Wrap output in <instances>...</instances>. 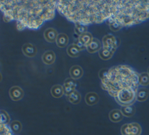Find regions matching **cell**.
<instances>
[{
  "mask_svg": "<svg viewBox=\"0 0 149 135\" xmlns=\"http://www.w3.org/2000/svg\"><path fill=\"white\" fill-rule=\"evenodd\" d=\"M69 42V37L65 33H60L58 34L56 40V43L59 48H65Z\"/></svg>",
  "mask_w": 149,
  "mask_h": 135,
  "instance_id": "obj_17",
  "label": "cell"
},
{
  "mask_svg": "<svg viewBox=\"0 0 149 135\" xmlns=\"http://www.w3.org/2000/svg\"><path fill=\"white\" fill-rule=\"evenodd\" d=\"M114 53L115 52H112V51H110L107 49L102 48L99 51L98 55L101 59H102L104 60H107L110 59L112 57Z\"/></svg>",
  "mask_w": 149,
  "mask_h": 135,
  "instance_id": "obj_23",
  "label": "cell"
},
{
  "mask_svg": "<svg viewBox=\"0 0 149 135\" xmlns=\"http://www.w3.org/2000/svg\"><path fill=\"white\" fill-rule=\"evenodd\" d=\"M51 95L55 98L61 97L64 93L63 86L61 85H54L51 89Z\"/></svg>",
  "mask_w": 149,
  "mask_h": 135,
  "instance_id": "obj_18",
  "label": "cell"
},
{
  "mask_svg": "<svg viewBox=\"0 0 149 135\" xmlns=\"http://www.w3.org/2000/svg\"><path fill=\"white\" fill-rule=\"evenodd\" d=\"M109 27V28L113 31H118L122 28L119 24L116 23H110L108 24Z\"/></svg>",
  "mask_w": 149,
  "mask_h": 135,
  "instance_id": "obj_28",
  "label": "cell"
},
{
  "mask_svg": "<svg viewBox=\"0 0 149 135\" xmlns=\"http://www.w3.org/2000/svg\"><path fill=\"white\" fill-rule=\"evenodd\" d=\"M101 81L102 89L113 98L124 92H137L140 85L139 74L127 65L110 68Z\"/></svg>",
  "mask_w": 149,
  "mask_h": 135,
  "instance_id": "obj_3",
  "label": "cell"
},
{
  "mask_svg": "<svg viewBox=\"0 0 149 135\" xmlns=\"http://www.w3.org/2000/svg\"><path fill=\"white\" fill-rule=\"evenodd\" d=\"M102 48L115 52L118 47L116 38L112 34L105 35L102 39Z\"/></svg>",
  "mask_w": 149,
  "mask_h": 135,
  "instance_id": "obj_5",
  "label": "cell"
},
{
  "mask_svg": "<svg viewBox=\"0 0 149 135\" xmlns=\"http://www.w3.org/2000/svg\"><path fill=\"white\" fill-rule=\"evenodd\" d=\"M22 50L23 53L29 57H34L37 53V48L30 43H24L22 47Z\"/></svg>",
  "mask_w": 149,
  "mask_h": 135,
  "instance_id": "obj_8",
  "label": "cell"
},
{
  "mask_svg": "<svg viewBox=\"0 0 149 135\" xmlns=\"http://www.w3.org/2000/svg\"><path fill=\"white\" fill-rule=\"evenodd\" d=\"M93 38V35L90 32H86L79 36L77 40L82 45L86 48V46L91 42Z\"/></svg>",
  "mask_w": 149,
  "mask_h": 135,
  "instance_id": "obj_13",
  "label": "cell"
},
{
  "mask_svg": "<svg viewBox=\"0 0 149 135\" xmlns=\"http://www.w3.org/2000/svg\"><path fill=\"white\" fill-rule=\"evenodd\" d=\"M55 0H1L0 8L5 22L15 20L19 31L38 29L45 21L54 19Z\"/></svg>",
  "mask_w": 149,
  "mask_h": 135,
  "instance_id": "obj_2",
  "label": "cell"
},
{
  "mask_svg": "<svg viewBox=\"0 0 149 135\" xmlns=\"http://www.w3.org/2000/svg\"><path fill=\"white\" fill-rule=\"evenodd\" d=\"M68 100L73 104H79L81 99V96L80 93L75 90L73 91L71 94H70L68 96Z\"/></svg>",
  "mask_w": 149,
  "mask_h": 135,
  "instance_id": "obj_19",
  "label": "cell"
},
{
  "mask_svg": "<svg viewBox=\"0 0 149 135\" xmlns=\"http://www.w3.org/2000/svg\"><path fill=\"white\" fill-rule=\"evenodd\" d=\"M63 89L64 93L66 96H68L73 91L75 90L76 87V82L75 79L73 78L66 79L63 83Z\"/></svg>",
  "mask_w": 149,
  "mask_h": 135,
  "instance_id": "obj_7",
  "label": "cell"
},
{
  "mask_svg": "<svg viewBox=\"0 0 149 135\" xmlns=\"http://www.w3.org/2000/svg\"><path fill=\"white\" fill-rule=\"evenodd\" d=\"M1 135H12V131L8 125L1 124Z\"/></svg>",
  "mask_w": 149,
  "mask_h": 135,
  "instance_id": "obj_27",
  "label": "cell"
},
{
  "mask_svg": "<svg viewBox=\"0 0 149 135\" xmlns=\"http://www.w3.org/2000/svg\"><path fill=\"white\" fill-rule=\"evenodd\" d=\"M9 94L12 100L17 101L23 97L24 91L20 87L18 86H14L11 87L9 89Z\"/></svg>",
  "mask_w": 149,
  "mask_h": 135,
  "instance_id": "obj_6",
  "label": "cell"
},
{
  "mask_svg": "<svg viewBox=\"0 0 149 135\" xmlns=\"http://www.w3.org/2000/svg\"><path fill=\"white\" fill-rule=\"evenodd\" d=\"M56 9L69 21L85 25L105 21L123 28L149 19V0H59Z\"/></svg>",
  "mask_w": 149,
  "mask_h": 135,
  "instance_id": "obj_1",
  "label": "cell"
},
{
  "mask_svg": "<svg viewBox=\"0 0 149 135\" xmlns=\"http://www.w3.org/2000/svg\"><path fill=\"white\" fill-rule=\"evenodd\" d=\"M58 34L57 31L53 28H48L44 32L45 39L50 43L56 42Z\"/></svg>",
  "mask_w": 149,
  "mask_h": 135,
  "instance_id": "obj_9",
  "label": "cell"
},
{
  "mask_svg": "<svg viewBox=\"0 0 149 135\" xmlns=\"http://www.w3.org/2000/svg\"><path fill=\"white\" fill-rule=\"evenodd\" d=\"M10 121V118L8 113L3 110H1V124L8 125Z\"/></svg>",
  "mask_w": 149,
  "mask_h": 135,
  "instance_id": "obj_26",
  "label": "cell"
},
{
  "mask_svg": "<svg viewBox=\"0 0 149 135\" xmlns=\"http://www.w3.org/2000/svg\"><path fill=\"white\" fill-rule=\"evenodd\" d=\"M81 50V49L75 43L70 45L66 50L68 54L72 57H78L80 55Z\"/></svg>",
  "mask_w": 149,
  "mask_h": 135,
  "instance_id": "obj_16",
  "label": "cell"
},
{
  "mask_svg": "<svg viewBox=\"0 0 149 135\" xmlns=\"http://www.w3.org/2000/svg\"><path fill=\"white\" fill-rule=\"evenodd\" d=\"M56 59L55 53L52 50H47L44 53L42 56V60L43 63L47 65L52 64Z\"/></svg>",
  "mask_w": 149,
  "mask_h": 135,
  "instance_id": "obj_11",
  "label": "cell"
},
{
  "mask_svg": "<svg viewBox=\"0 0 149 135\" xmlns=\"http://www.w3.org/2000/svg\"><path fill=\"white\" fill-rule=\"evenodd\" d=\"M9 127L12 132L15 134H18L22 129V125L21 122L17 120L12 121L10 123Z\"/></svg>",
  "mask_w": 149,
  "mask_h": 135,
  "instance_id": "obj_22",
  "label": "cell"
},
{
  "mask_svg": "<svg viewBox=\"0 0 149 135\" xmlns=\"http://www.w3.org/2000/svg\"><path fill=\"white\" fill-rule=\"evenodd\" d=\"M147 72H148V74H149V67H148V71H147Z\"/></svg>",
  "mask_w": 149,
  "mask_h": 135,
  "instance_id": "obj_29",
  "label": "cell"
},
{
  "mask_svg": "<svg viewBox=\"0 0 149 135\" xmlns=\"http://www.w3.org/2000/svg\"><path fill=\"white\" fill-rule=\"evenodd\" d=\"M122 135H140L141 127L136 122H132L124 124L120 129Z\"/></svg>",
  "mask_w": 149,
  "mask_h": 135,
  "instance_id": "obj_4",
  "label": "cell"
},
{
  "mask_svg": "<svg viewBox=\"0 0 149 135\" xmlns=\"http://www.w3.org/2000/svg\"><path fill=\"white\" fill-rule=\"evenodd\" d=\"M83 70L78 65L72 66L69 70V74L72 78L74 79H80L83 75Z\"/></svg>",
  "mask_w": 149,
  "mask_h": 135,
  "instance_id": "obj_12",
  "label": "cell"
},
{
  "mask_svg": "<svg viewBox=\"0 0 149 135\" xmlns=\"http://www.w3.org/2000/svg\"><path fill=\"white\" fill-rule=\"evenodd\" d=\"M102 48V44L101 42L97 39L94 38L91 42L86 46V49L87 52L90 53H95L97 52H99Z\"/></svg>",
  "mask_w": 149,
  "mask_h": 135,
  "instance_id": "obj_10",
  "label": "cell"
},
{
  "mask_svg": "<svg viewBox=\"0 0 149 135\" xmlns=\"http://www.w3.org/2000/svg\"><path fill=\"white\" fill-rule=\"evenodd\" d=\"M85 101L88 105H95L99 101V96L95 92H88L85 96Z\"/></svg>",
  "mask_w": 149,
  "mask_h": 135,
  "instance_id": "obj_14",
  "label": "cell"
},
{
  "mask_svg": "<svg viewBox=\"0 0 149 135\" xmlns=\"http://www.w3.org/2000/svg\"><path fill=\"white\" fill-rule=\"evenodd\" d=\"M120 111L123 114V116L126 117H130L134 115L135 113V108L133 105L123 106L120 108Z\"/></svg>",
  "mask_w": 149,
  "mask_h": 135,
  "instance_id": "obj_21",
  "label": "cell"
},
{
  "mask_svg": "<svg viewBox=\"0 0 149 135\" xmlns=\"http://www.w3.org/2000/svg\"><path fill=\"white\" fill-rule=\"evenodd\" d=\"M74 30L75 34H77L78 36H80V35L87 32V25L77 23L75 24Z\"/></svg>",
  "mask_w": 149,
  "mask_h": 135,
  "instance_id": "obj_25",
  "label": "cell"
},
{
  "mask_svg": "<svg viewBox=\"0 0 149 135\" xmlns=\"http://www.w3.org/2000/svg\"><path fill=\"white\" fill-rule=\"evenodd\" d=\"M139 84L143 86L149 84V74L148 72H143L139 74Z\"/></svg>",
  "mask_w": 149,
  "mask_h": 135,
  "instance_id": "obj_24",
  "label": "cell"
},
{
  "mask_svg": "<svg viewBox=\"0 0 149 135\" xmlns=\"http://www.w3.org/2000/svg\"><path fill=\"white\" fill-rule=\"evenodd\" d=\"M148 91L146 88L141 87L139 89L137 93V96H136V100L139 101H144L146 100V99L148 97Z\"/></svg>",
  "mask_w": 149,
  "mask_h": 135,
  "instance_id": "obj_20",
  "label": "cell"
},
{
  "mask_svg": "<svg viewBox=\"0 0 149 135\" xmlns=\"http://www.w3.org/2000/svg\"><path fill=\"white\" fill-rule=\"evenodd\" d=\"M109 119L113 122H119L121 121L123 118V115L120 110L115 109L110 111L109 114Z\"/></svg>",
  "mask_w": 149,
  "mask_h": 135,
  "instance_id": "obj_15",
  "label": "cell"
}]
</instances>
